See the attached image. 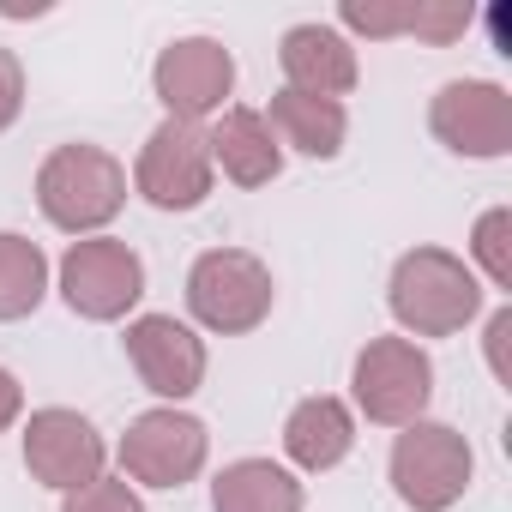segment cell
Returning a JSON list of instances; mask_svg holds the SVG:
<instances>
[{
	"label": "cell",
	"mask_w": 512,
	"mask_h": 512,
	"mask_svg": "<svg viewBox=\"0 0 512 512\" xmlns=\"http://www.w3.org/2000/svg\"><path fill=\"white\" fill-rule=\"evenodd\" d=\"M127 356H133L139 380H145L151 392H163V398H187V392H199V380H205V350H199V338H193L187 326H175L169 314L133 320V326H127Z\"/></svg>",
	"instance_id": "obj_12"
},
{
	"label": "cell",
	"mask_w": 512,
	"mask_h": 512,
	"mask_svg": "<svg viewBox=\"0 0 512 512\" xmlns=\"http://www.w3.org/2000/svg\"><path fill=\"white\" fill-rule=\"evenodd\" d=\"M25 464L37 482L73 494L103 476V440L79 410H37L25 428Z\"/></svg>",
	"instance_id": "obj_9"
},
{
	"label": "cell",
	"mask_w": 512,
	"mask_h": 512,
	"mask_svg": "<svg viewBox=\"0 0 512 512\" xmlns=\"http://www.w3.org/2000/svg\"><path fill=\"white\" fill-rule=\"evenodd\" d=\"M278 55H284L290 91H302V97L338 103V97L356 85V49H350L338 31H326V25H296Z\"/></svg>",
	"instance_id": "obj_14"
},
{
	"label": "cell",
	"mask_w": 512,
	"mask_h": 512,
	"mask_svg": "<svg viewBox=\"0 0 512 512\" xmlns=\"http://www.w3.org/2000/svg\"><path fill=\"white\" fill-rule=\"evenodd\" d=\"M139 193L163 211H193L211 193V145L193 121H163L139 151Z\"/></svg>",
	"instance_id": "obj_6"
},
{
	"label": "cell",
	"mask_w": 512,
	"mask_h": 512,
	"mask_svg": "<svg viewBox=\"0 0 512 512\" xmlns=\"http://www.w3.org/2000/svg\"><path fill=\"white\" fill-rule=\"evenodd\" d=\"M61 290L85 320H121L145 296V266L127 241H73L61 260Z\"/></svg>",
	"instance_id": "obj_5"
},
{
	"label": "cell",
	"mask_w": 512,
	"mask_h": 512,
	"mask_svg": "<svg viewBox=\"0 0 512 512\" xmlns=\"http://www.w3.org/2000/svg\"><path fill=\"white\" fill-rule=\"evenodd\" d=\"M19 404H25V392H19V380L0 368V428H7L13 416H19Z\"/></svg>",
	"instance_id": "obj_24"
},
{
	"label": "cell",
	"mask_w": 512,
	"mask_h": 512,
	"mask_svg": "<svg viewBox=\"0 0 512 512\" xmlns=\"http://www.w3.org/2000/svg\"><path fill=\"white\" fill-rule=\"evenodd\" d=\"M476 260L500 290L512 284V211H488L476 223Z\"/></svg>",
	"instance_id": "obj_20"
},
{
	"label": "cell",
	"mask_w": 512,
	"mask_h": 512,
	"mask_svg": "<svg viewBox=\"0 0 512 512\" xmlns=\"http://www.w3.org/2000/svg\"><path fill=\"white\" fill-rule=\"evenodd\" d=\"M211 506L217 512H302V488L272 458H241L217 476Z\"/></svg>",
	"instance_id": "obj_17"
},
{
	"label": "cell",
	"mask_w": 512,
	"mask_h": 512,
	"mask_svg": "<svg viewBox=\"0 0 512 512\" xmlns=\"http://www.w3.org/2000/svg\"><path fill=\"white\" fill-rule=\"evenodd\" d=\"M272 121L278 133L308 151V157H338L344 151V109L326 97H302V91H278L272 97Z\"/></svg>",
	"instance_id": "obj_18"
},
{
	"label": "cell",
	"mask_w": 512,
	"mask_h": 512,
	"mask_svg": "<svg viewBox=\"0 0 512 512\" xmlns=\"http://www.w3.org/2000/svg\"><path fill=\"white\" fill-rule=\"evenodd\" d=\"M67 512H145V506H139V494L127 488V476H121V482L97 476V482H85V488L67 494Z\"/></svg>",
	"instance_id": "obj_21"
},
{
	"label": "cell",
	"mask_w": 512,
	"mask_h": 512,
	"mask_svg": "<svg viewBox=\"0 0 512 512\" xmlns=\"http://www.w3.org/2000/svg\"><path fill=\"white\" fill-rule=\"evenodd\" d=\"M392 482L422 512L452 506L464 494V482H470V446H464V434H452L440 422H410V434H398V446H392Z\"/></svg>",
	"instance_id": "obj_4"
},
{
	"label": "cell",
	"mask_w": 512,
	"mask_h": 512,
	"mask_svg": "<svg viewBox=\"0 0 512 512\" xmlns=\"http://www.w3.org/2000/svg\"><path fill=\"white\" fill-rule=\"evenodd\" d=\"M482 290L476 278L464 272V260H452V253L440 247H416L398 260L392 272V314L416 332V338H446L458 332L470 314H476Z\"/></svg>",
	"instance_id": "obj_1"
},
{
	"label": "cell",
	"mask_w": 512,
	"mask_h": 512,
	"mask_svg": "<svg viewBox=\"0 0 512 512\" xmlns=\"http://www.w3.org/2000/svg\"><path fill=\"white\" fill-rule=\"evenodd\" d=\"M229 85H235V61L211 37H187L157 55V97L169 103V121L211 115L229 97Z\"/></svg>",
	"instance_id": "obj_11"
},
{
	"label": "cell",
	"mask_w": 512,
	"mask_h": 512,
	"mask_svg": "<svg viewBox=\"0 0 512 512\" xmlns=\"http://www.w3.org/2000/svg\"><path fill=\"white\" fill-rule=\"evenodd\" d=\"M205 145H211V157L223 163V175L241 181V187H266V181L284 169V151L272 145L266 115H253V109H229V115L205 133Z\"/></svg>",
	"instance_id": "obj_15"
},
{
	"label": "cell",
	"mask_w": 512,
	"mask_h": 512,
	"mask_svg": "<svg viewBox=\"0 0 512 512\" xmlns=\"http://www.w3.org/2000/svg\"><path fill=\"white\" fill-rule=\"evenodd\" d=\"M428 127L440 133V145L464 151V157H500L512 145V97L500 85L482 79H458L434 97Z\"/></svg>",
	"instance_id": "obj_8"
},
{
	"label": "cell",
	"mask_w": 512,
	"mask_h": 512,
	"mask_svg": "<svg viewBox=\"0 0 512 512\" xmlns=\"http://www.w3.org/2000/svg\"><path fill=\"white\" fill-rule=\"evenodd\" d=\"M121 464H127V476H139L151 488H181L205 464V428L181 410H151L127 428Z\"/></svg>",
	"instance_id": "obj_10"
},
{
	"label": "cell",
	"mask_w": 512,
	"mask_h": 512,
	"mask_svg": "<svg viewBox=\"0 0 512 512\" xmlns=\"http://www.w3.org/2000/svg\"><path fill=\"white\" fill-rule=\"evenodd\" d=\"M350 440H356V422H350V410L338 398H308L284 422V446H290V458L302 470H332L350 452Z\"/></svg>",
	"instance_id": "obj_16"
},
{
	"label": "cell",
	"mask_w": 512,
	"mask_h": 512,
	"mask_svg": "<svg viewBox=\"0 0 512 512\" xmlns=\"http://www.w3.org/2000/svg\"><path fill=\"white\" fill-rule=\"evenodd\" d=\"M428 386H434V368L404 338H374L356 356V398L374 422H416L428 404Z\"/></svg>",
	"instance_id": "obj_7"
},
{
	"label": "cell",
	"mask_w": 512,
	"mask_h": 512,
	"mask_svg": "<svg viewBox=\"0 0 512 512\" xmlns=\"http://www.w3.org/2000/svg\"><path fill=\"white\" fill-rule=\"evenodd\" d=\"M121 199H127V175L97 145H61L37 175V205L61 229H97L121 211Z\"/></svg>",
	"instance_id": "obj_2"
},
{
	"label": "cell",
	"mask_w": 512,
	"mask_h": 512,
	"mask_svg": "<svg viewBox=\"0 0 512 512\" xmlns=\"http://www.w3.org/2000/svg\"><path fill=\"white\" fill-rule=\"evenodd\" d=\"M470 7L464 0H344V25L368 31V37H428V43H452L470 31Z\"/></svg>",
	"instance_id": "obj_13"
},
{
	"label": "cell",
	"mask_w": 512,
	"mask_h": 512,
	"mask_svg": "<svg viewBox=\"0 0 512 512\" xmlns=\"http://www.w3.org/2000/svg\"><path fill=\"white\" fill-rule=\"evenodd\" d=\"M488 362H494L500 380H512V308H500L488 320Z\"/></svg>",
	"instance_id": "obj_23"
},
{
	"label": "cell",
	"mask_w": 512,
	"mask_h": 512,
	"mask_svg": "<svg viewBox=\"0 0 512 512\" xmlns=\"http://www.w3.org/2000/svg\"><path fill=\"white\" fill-rule=\"evenodd\" d=\"M19 109H25V67L13 49H0V133L19 121Z\"/></svg>",
	"instance_id": "obj_22"
},
{
	"label": "cell",
	"mask_w": 512,
	"mask_h": 512,
	"mask_svg": "<svg viewBox=\"0 0 512 512\" xmlns=\"http://www.w3.org/2000/svg\"><path fill=\"white\" fill-rule=\"evenodd\" d=\"M49 290V260L37 241L25 235H0V320H25Z\"/></svg>",
	"instance_id": "obj_19"
},
{
	"label": "cell",
	"mask_w": 512,
	"mask_h": 512,
	"mask_svg": "<svg viewBox=\"0 0 512 512\" xmlns=\"http://www.w3.org/2000/svg\"><path fill=\"white\" fill-rule=\"evenodd\" d=\"M187 302L211 332H253L272 314V272L241 247L199 253V266L187 278Z\"/></svg>",
	"instance_id": "obj_3"
}]
</instances>
